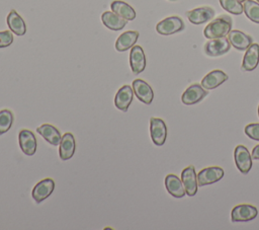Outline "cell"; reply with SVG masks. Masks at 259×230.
Returning <instances> with one entry per match:
<instances>
[{"label": "cell", "mask_w": 259, "mask_h": 230, "mask_svg": "<svg viewBox=\"0 0 259 230\" xmlns=\"http://www.w3.org/2000/svg\"><path fill=\"white\" fill-rule=\"evenodd\" d=\"M184 29V22L178 16H169L156 25V30L158 33L163 35H169L179 32Z\"/></svg>", "instance_id": "obj_2"}, {"label": "cell", "mask_w": 259, "mask_h": 230, "mask_svg": "<svg viewBox=\"0 0 259 230\" xmlns=\"http://www.w3.org/2000/svg\"><path fill=\"white\" fill-rule=\"evenodd\" d=\"M18 143L21 151L28 156H31L36 151V138L29 130H21L18 134Z\"/></svg>", "instance_id": "obj_8"}, {"label": "cell", "mask_w": 259, "mask_h": 230, "mask_svg": "<svg viewBox=\"0 0 259 230\" xmlns=\"http://www.w3.org/2000/svg\"><path fill=\"white\" fill-rule=\"evenodd\" d=\"M12 43H13L12 31L10 30L0 31V48L9 47Z\"/></svg>", "instance_id": "obj_30"}, {"label": "cell", "mask_w": 259, "mask_h": 230, "mask_svg": "<svg viewBox=\"0 0 259 230\" xmlns=\"http://www.w3.org/2000/svg\"><path fill=\"white\" fill-rule=\"evenodd\" d=\"M110 8L114 13L118 14L119 16H121L126 20H134L136 18L135 9L123 1H120V0L112 1L110 4Z\"/></svg>", "instance_id": "obj_25"}, {"label": "cell", "mask_w": 259, "mask_h": 230, "mask_svg": "<svg viewBox=\"0 0 259 230\" xmlns=\"http://www.w3.org/2000/svg\"><path fill=\"white\" fill-rule=\"evenodd\" d=\"M188 20L193 24H202L209 21L214 16V10L208 6L197 7L186 12Z\"/></svg>", "instance_id": "obj_10"}, {"label": "cell", "mask_w": 259, "mask_h": 230, "mask_svg": "<svg viewBox=\"0 0 259 230\" xmlns=\"http://www.w3.org/2000/svg\"><path fill=\"white\" fill-rule=\"evenodd\" d=\"M258 117H259V105H258Z\"/></svg>", "instance_id": "obj_33"}, {"label": "cell", "mask_w": 259, "mask_h": 230, "mask_svg": "<svg viewBox=\"0 0 259 230\" xmlns=\"http://www.w3.org/2000/svg\"><path fill=\"white\" fill-rule=\"evenodd\" d=\"M171 1H176V0H171Z\"/></svg>", "instance_id": "obj_34"}, {"label": "cell", "mask_w": 259, "mask_h": 230, "mask_svg": "<svg viewBox=\"0 0 259 230\" xmlns=\"http://www.w3.org/2000/svg\"><path fill=\"white\" fill-rule=\"evenodd\" d=\"M238 1H240V2H244V1H246V0H238Z\"/></svg>", "instance_id": "obj_32"}, {"label": "cell", "mask_w": 259, "mask_h": 230, "mask_svg": "<svg viewBox=\"0 0 259 230\" xmlns=\"http://www.w3.org/2000/svg\"><path fill=\"white\" fill-rule=\"evenodd\" d=\"M225 172L224 169L220 166H209L200 170L197 174V183L198 185H207L212 184L223 178Z\"/></svg>", "instance_id": "obj_4"}, {"label": "cell", "mask_w": 259, "mask_h": 230, "mask_svg": "<svg viewBox=\"0 0 259 230\" xmlns=\"http://www.w3.org/2000/svg\"><path fill=\"white\" fill-rule=\"evenodd\" d=\"M232 18L228 15H221L210 21L204 28L203 33L206 39H218L226 36L232 30Z\"/></svg>", "instance_id": "obj_1"}, {"label": "cell", "mask_w": 259, "mask_h": 230, "mask_svg": "<svg viewBox=\"0 0 259 230\" xmlns=\"http://www.w3.org/2000/svg\"><path fill=\"white\" fill-rule=\"evenodd\" d=\"M54 188L55 181L52 178H45L34 185L31 196L36 203H40L52 195Z\"/></svg>", "instance_id": "obj_11"}, {"label": "cell", "mask_w": 259, "mask_h": 230, "mask_svg": "<svg viewBox=\"0 0 259 230\" xmlns=\"http://www.w3.org/2000/svg\"><path fill=\"white\" fill-rule=\"evenodd\" d=\"M165 186L167 191L174 198H183L186 194L182 180L175 174H168L165 177Z\"/></svg>", "instance_id": "obj_20"}, {"label": "cell", "mask_w": 259, "mask_h": 230, "mask_svg": "<svg viewBox=\"0 0 259 230\" xmlns=\"http://www.w3.org/2000/svg\"><path fill=\"white\" fill-rule=\"evenodd\" d=\"M102 23L111 30H120L122 29L126 23L127 20L119 16L118 14L114 13L113 11H105L101 15Z\"/></svg>", "instance_id": "obj_21"}, {"label": "cell", "mask_w": 259, "mask_h": 230, "mask_svg": "<svg viewBox=\"0 0 259 230\" xmlns=\"http://www.w3.org/2000/svg\"><path fill=\"white\" fill-rule=\"evenodd\" d=\"M234 158L237 168L243 174H247L252 168V158L248 149L243 145H238L234 151Z\"/></svg>", "instance_id": "obj_7"}, {"label": "cell", "mask_w": 259, "mask_h": 230, "mask_svg": "<svg viewBox=\"0 0 259 230\" xmlns=\"http://www.w3.org/2000/svg\"><path fill=\"white\" fill-rule=\"evenodd\" d=\"M130 65L134 74L142 73L146 68V57L141 46H134L130 53Z\"/></svg>", "instance_id": "obj_15"}, {"label": "cell", "mask_w": 259, "mask_h": 230, "mask_svg": "<svg viewBox=\"0 0 259 230\" xmlns=\"http://www.w3.org/2000/svg\"><path fill=\"white\" fill-rule=\"evenodd\" d=\"M181 180L184 185L186 195L193 197L197 193V175L195 173L194 166L190 165L184 168L181 172Z\"/></svg>", "instance_id": "obj_9"}, {"label": "cell", "mask_w": 259, "mask_h": 230, "mask_svg": "<svg viewBox=\"0 0 259 230\" xmlns=\"http://www.w3.org/2000/svg\"><path fill=\"white\" fill-rule=\"evenodd\" d=\"M7 24L9 29L16 35H23L26 32L24 20L14 9H12L7 15Z\"/></svg>", "instance_id": "obj_24"}, {"label": "cell", "mask_w": 259, "mask_h": 230, "mask_svg": "<svg viewBox=\"0 0 259 230\" xmlns=\"http://www.w3.org/2000/svg\"><path fill=\"white\" fill-rule=\"evenodd\" d=\"M245 133L250 139L259 141V124L253 123L247 125L245 128Z\"/></svg>", "instance_id": "obj_29"}, {"label": "cell", "mask_w": 259, "mask_h": 230, "mask_svg": "<svg viewBox=\"0 0 259 230\" xmlns=\"http://www.w3.org/2000/svg\"><path fill=\"white\" fill-rule=\"evenodd\" d=\"M13 113L9 109L0 110V135L8 132L13 124Z\"/></svg>", "instance_id": "obj_27"}, {"label": "cell", "mask_w": 259, "mask_h": 230, "mask_svg": "<svg viewBox=\"0 0 259 230\" xmlns=\"http://www.w3.org/2000/svg\"><path fill=\"white\" fill-rule=\"evenodd\" d=\"M150 134L153 143L157 146H162L167 138V127L165 122L160 118H151Z\"/></svg>", "instance_id": "obj_3"}, {"label": "cell", "mask_w": 259, "mask_h": 230, "mask_svg": "<svg viewBox=\"0 0 259 230\" xmlns=\"http://www.w3.org/2000/svg\"><path fill=\"white\" fill-rule=\"evenodd\" d=\"M257 1H258V2H259V0H257Z\"/></svg>", "instance_id": "obj_35"}, {"label": "cell", "mask_w": 259, "mask_h": 230, "mask_svg": "<svg viewBox=\"0 0 259 230\" xmlns=\"http://www.w3.org/2000/svg\"><path fill=\"white\" fill-rule=\"evenodd\" d=\"M76 143L75 138L72 133H65L62 136L60 147H59V155L61 160H69L75 153Z\"/></svg>", "instance_id": "obj_16"}, {"label": "cell", "mask_w": 259, "mask_h": 230, "mask_svg": "<svg viewBox=\"0 0 259 230\" xmlns=\"http://www.w3.org/2000/svg\"><path fill=\"white\" fill-rule=\"evenodd\" d=\"M258 215L256 207L249 204H241L233 208L232 210V221L233 222H247L253 220Z\"/></svg>", "instance_id": "obj_6"}, {"label": "cell", "mask_w": 259, "mask_h": 230, "mask_svg": "<svg viewBox=\"0 0 259 230\" xmlns=\"http://www.w3.org/2000/svg\"><path fill=\"white\" fill-rule=\"evenodd\" d=\"M36 131L51 145H53V146L60 145L62 136H61L59 130L55 126H53L51 124H44L40 127H38Z\"/></svg>", "instance_id": "obj_22"}, {"label": "cell", "mask_w": 259, "mask_h": 230, "mask_svg": "<svg viewBox=\"0 0 259 230\" xmlns=\"http://www.w3.org/2000/svg\"><path fill=\"white\" fill-rule=\"evenodd\" d=\"M231 49V44L226 36L211 39L204 45V53L210 57H218L226 54Z\"/></svg>", "instance_id": "obj_5"}, {"label": "cell", "mask_w": 259, "mask_h": 230, "mask_svg": "<svg viewBox=\"0 0 259 230\" xmlns=\"http://www.w3.org/2000/svg\"><path fill=\"white\" fill-rule=\"evenodd\" d=\"M252 158L259 160V144L256 145L252 150Z\"/></svg>", "instance_id": "obj_31"}, {"label": "cell", "mask_w": 259, "mask_h": 230, "mask_svg": "<svg viewBox=\"0 0 259 230\" xmlns=\"http://www.w3.org/2000/svg\"><path fill=\"white\" fill-rule=\"evenodd\" d=\"M228 40L230 44L239 51L247 50L252 44V37L241 30L234 29L228 33Z\"/></svg>", "instance_id": "obj_17"}, {"label": "cell", "mask_w": 259, "mask_h": 230, "mask_svg": "<svg viewBox=\"0 0 259 230\" xmlns=\"http://www.w3.org/2000/svg\"><path fill=\"white\" fill-rule=\"evenodd\" d=\"M133 90L139 100L146 104H150L154 98V91L152 87L142 79H136L133 81Z\"/></svg>", "instance_id": "obj_12"}, {"label": "cell", "mask_w": 259, "mask_h": 230, "mask_svg": "<svg viewBox=\"0 0 259 230\" xmlns=\"http://www.w3.org/2000/svg\"><path fill=\"white\" fill-rule=\"evenodd\" d=\"M207 95V91L199 84L195 83L190 85L182 94L181 100L184 104H195L202 100Z\"/></svg>", "instance_id": "obj_13"}, {"label": "cell", "mask_w": 259, "mask_h": 230, "mask_svg": "<svg viewBox=\"0 0 259 230\" xmlns=\"http://www.w3.org/2000/svg\"><path fill=\"white\" fill-rule=\"evenodd\" d=\"M259 63V45L251 44V46L247 49L243 62H242V70L244 71H253L256 69Z\"/></svg>", "instance_id": "obj_18"}, {"label": "cell", "mask_w": 259, "mask_h": 230, "mask_svg": "<svg viewBox=\"0 0 259 230\" xmlns=\"http://www.w3.org/2000/svg\"><path fill=\"white\" fill-rule=\"evenodd\" d=\"M140 33L136 30H127L122 32L115 42V49L118 52H124L135 46Z\"/></svg>", "instance_id": "obj_23"}, {"label": "cell", "mask_w": 259, "mask_h": 230, "mask_svg": "<svg viewBox=\"0 0 259 230\" xmlns=\"http://www.w3.org/2000/svg\"><path fill=\"white\" fill-rule=\"evenodd\" d=\"M228 78V75L222 70H213L202 78L201 86L207 90L214 89L223 84L225 81H227Z\"/></svg>", "instance_id": "obj_19"}, {"label": "cell", "mask_w": 259, "mask_h": 230, "mask_svg": "<svg viewBox=\"0 0 259 230\" xmlns=\"http://www.w3.org/2000/svg\"><path fill=\"white\" fill-rule=\"evenodd\" d=\"M243 10L246 16L253 22L259 23V3L253 0H246L243 4Z\"/></svg>", "instance_id": "obj_26"}, {"label": "cell", "mask_w": 259, "mask_h": 230, "mask_svg": "<svg viewBox=\"0 0 259 230\" xmlns=\"http://www.w3.org/2000/svg\"><path fill=\"white\" fill-rule=\"evenodd\" d=\"M222 7L235 15H240L241 13H243V5L241 4L240 1L238 0H219Z\"/></svg>", "instance_id": "obj_28"}, {"label": "cell", "mask_w": 259, "mask_h": 230, "mask_svg": "<svg viewBox=\"0 0 259 230\" xmlns=\"http://www.w3.org/2000/svg\"><path fill=\"white\" fill-rule=\"evenodd\" d=\"M134 98V90L130 85L121 86L114 97V105L121 111H127L128 106L133 102Z\"/></svg>", "instance_id": "obj_14"}]
</instances>
